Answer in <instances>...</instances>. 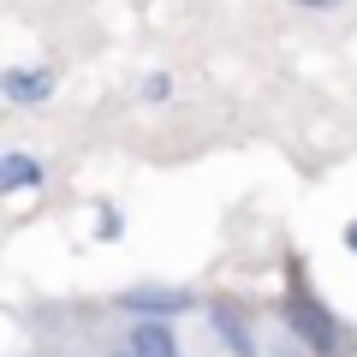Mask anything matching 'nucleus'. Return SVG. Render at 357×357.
Wrapping results in <instances>:
<instances>
[{
  "label": "nucleus",
  "mask_w": 357,
  "mask_h": 357,
  "mask_svg": "<svg viewBox=\"0 0 357 357\" xmlns=\"http://www.w3.org/2000/svg\"><path fill=\"white\" fill-rule=\"evenodd\" d=\"M304 6H333V0H304Z\"/></svg>",
  "instance_id": "6e6552de"
},
{
  "label": "nucleus",
  "mask_w": 357,
  "mask_h": 357,
  "mask_svg": "<svg viewBox=\"0 0 357 357\" xmlns=\"http://www.w3.org/2000/svg\"><path fill=\"white\" fill-rule=\"evenodd\" d=\"M119 357H131V351H119Z\"/></svg>",
  "instance_id": "1a4fd4ad"
},
{
  "label": "nucleus",
  "mask_w": 357,
  "mask_h": 357,
  "mask_svg": "<svg viewBox=\"0 0 357 357\" xmlns=\"http://www.w3.org/2000/svg\"><path fill=\"white\" fill-rule=\"evenodd\" d=\"M345 244H351V250H357V227H345Z\"/></svg>",
  "instance_id": "0eeeda50"
},
{
  "label": "nucleus",
  "mask_w": 357,
  "mask_h": 357,
  "mask_svg": "<svg viewBox=\"0 0 357 357\" xmlns=\"http://www.w3.org/2000/svg\"><path fill=\"white\" fill-rule=\"evenodd\" d=\"M126 351H131V357H178V340L161 328V321H149V316H143L137 328H131Z\"/></svg>",
  "instance_id": "20e7f679"
},
{
  "label": "nucleus",
  "mask_w": 357,
  "mask_h": 357,
  "mask_svg": "<svg viewBox=\"0 0 357 357\" xmlns=\"http://www.w3.org/2000/svg\"><path fill=\"white\" fill-rule=\"evenodd\" d=\"M286 328H292L298 345H310L316 357H333V351H340V321H333L310 292H286Z\"/></svg>",
  "instance_id": "f257e3e1"
},
{
  "label": "nucleus",
  "mask_w": 357,
  "mask_h": 357,
  "mask_svg": "<svg viewBox=\"0 0 357 357\" xmlns=\"http://www.w3.org/2000/svg\"><path fill=\"white\" fill-rule=\"evenodd\" d=\"M126 310H137V316H173V310H191V292H167V286H137V292L119 298Z\"/></svg>",
  "instance_id": "7ed1b4c3"
},
{
  "label": "nucleus",
  "mask_w": 357,
  "mask_h": 357,
  "mask_svg": "<svg viewBox=\"0 0 357 357\" xmlns=\"http://www.w3.org/2000/svg\"><path fill=\"white\" fill-rule=\"evenodd\" d=\"M208 321H215V333L227 340L232 357H256V340H250V328H244V316L232 304H215V310H208Z\"/></svg>",
  "instance_id": "39448f33"
},
{
  "label": "nucleus",
  "mask_w": 357,
  "mask_h": 357,
  "mask_svg": "<svg viewBox=\"0 0 357 357\" xmlns=\"http://www.w3.org/2000/svg\"><path fill=\"white\" fill-rule=\"evenodd\" d=\"M0 89H6V102H13V107H42L54 96V72H48V66H13V72L0 77Z\"/></svg>",
  "instance_id": "f03ea898"
},
{
  "label": "nucleus",
  "mask_w": 357,
  "mask_h": 357,
  "mask_svg": "<svg viewBox=\"0 0 357 357\" xmlns=\"http://www.w3.org/2000/svg\"><path fill=\"white\" fill-rule=\"evenodd\" d=\"M30 185H42V167L30 161V155H6V167H0V191H30Z\"/></svg>",
  "instance_id": "423d86ee"
}]
</instances>
